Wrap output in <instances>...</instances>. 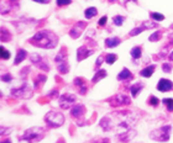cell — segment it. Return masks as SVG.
<instances>
[{
  "label": "cell",
  "instance_id": "5bb4252c",
  "mask_svg": "<svg viewBox=\"0 0 173 143\" xmlns=\"http://www.w3.org/2000/svg\"><path fill=\"white\" fill-rule=\"evenodd\" d=\"M173 89V83L168 79H160L158 84H157V90L161 93L165 91H171Z\"/></svg>",
  "mask_w": 173,
  "mask_h": 143
},
{
  "label": "cell",
  "instance_id": "4dcf8cb0",
  "mask_svg": "<svg viewBox=\"0 0 173 143\" xmlns=\"http://www.w3.org/2000/svg\"><path fill=\"white\" fill-rule=\"evenodd\" d=\"M124 21H125V17L121 16V15H116V16L113 17V22H114V25H116V26H121V25L124 23Z\"/></svg>",
  "mask_w": 173,
  "mask_h": 143
},
{
  "label": "cell",
  "instance_id": "bcb514c9",
  "mask_svg": "<svg viewBox=\"0 0 173 143\" xmlns=\"http://www.w3.org/2000/svg\"><path fill=\"white\" fill-rule=\"evenodd\" d=\"M168 58H170V59H171V61H172V62H173V51H172V52H171V53H170V56H168Z\"/></svg>",
  "mask_w": 173,
  "mask_h": 143
},
{
  "label": "cell",
  "instance_id": "5b68a950",
  "mask_svg": "<svg viewBox=\"0 0 173 143\" xmlns=\"http://www.w3.org/2000/svg\"><path fill=\"white\" fill-rule=\"evenodd\" d=\"M171 126H162L161 128L153 130L150 132V138L157 142H167L170 141V136H171Z\"/></svg>",
  "mask_w": 173,
  "mask_h": 143
},
{
  "label": "cell",
  "instance_id": "3957f363",
  "mask_svg": "<svg viewBox=\"0 0 173 143\" xmlns=\"http://www.w3.org/2000/svg\"><path fill=\"white\" fill-rule=\"evenodd\" d=\"M45 136V128L42 127H31L24 132L19 138V143H35L38 142Z\"/></svg>",
  "mask_w": 173,
  "mask_h": 143
},
{
  "label": "cell",
  "instance_id": "6da1fadb",
  "mask_svg": "<svg viewBox=\"0 0 173 143\" xmlns=\"http://www.w3.org/2000/svg\"><path fill=\"white\" fill-rule=\"evenodd\" d=\"M137 121V119L130 112V111H118L113 112L108 116H104L101 121L99 122L100 127H103L104 131H111L114 128H121L122 132H127L132 130V125Z\"/></svg>",
  "mask_w": 173,
  "mask_h": 143
},
{
  "label": "cell",
  "instance_id": "7402d4cb",
  "mask_svg": "<svg viewBox=\"0 0 173 143\" xmlns=\"http://www.w3.org/2000/svg\"><path fill=\"white\" fill-rule=\"evenodd\" d=\"M106 75H108V73H106V70H105V69H99V70L95 73V75L93 77V79H91V83H93V84H95V83L100 82L101 79H104Z\"/></svg>",
  "mask_w": 173,
  "mask_h": 143
},
{
  "label": "cell",
  "instance_id": "ee69618b",
  "mask_svg": "<svg viewBox=\"0 0 173 143\" xmlns=\"http://www.w3.org/2000/svg\"><path fill=\"white\" fill-rule=\"evenodd\" d=\"M35 2H40V4H48L51 0H33Z\"/></svg>",
  "mask_w": 173,
  "mask_h": 143
},
{
  "label": "cell",
  "instance_id": "b9f144b4",
  "mask_svg": "<svg viewBox=\"0 0 173 143\" xmlns=\"http://www.w3.org/2000/svg\"><path fill=\"white\" fill-rule=\"evenodd\" d=\"M9 2H10V5H11V6L16 7V6H17V4H19V0H9Z\"/></svg>",
  "mask_w": 173,
  "mask_h": 143
},
{
  "label": "cell",
  "instance_id": "83f0119b",
  "mask_svg": "<svg viewBox=\"0 0 173 143\" xmlns=\"http://www.w3.org/2000/svg\"><path fill=\"white\" fill-rule=\"evenodd\" d=\"M150 16H151V19H152L153 21H157V22H161V21L165 20V15H162V14H160V12H151Z\"/></svg>",
  "mask_w": 173,
  "mask_h": 143
},
{
  "label": "cell",
  "instance_id": "f6af8a7d",
  "mask_svg": "<svg viewBox=\"0 0 173 143\" xmlns=\"http://www.w3.org/2000/svg\"><path fill=\"white\" fill-rule=\"evenodd\" d=\"M1 143H11V141H10V138H7V140H2Z\"/></svg>",
  "mask_w": 173,
  "mask_h": 143
},
{
  "label": "cell",
  "instance_id": "4fadbf2b",
  "mask_svg": "<svg viewBox=\"0 0 173 143\" xmlns=\"http://www.w3.org/2000/svg\"><path fill=\"white\" fill-rule=\"evenodd\" d=\"M86 109L84 105H82V104H76L72 109H71V115H72V117H74V119H81V117H83L84 116V114H86Z\"/></svg>",
  "mask_w": 173,
  "mask_h": 143
},
{
  "label": "cell",
  "instance_id": "836d02e7",
  "mask_svg": "<svg viewBox=\"0 0 173 143\" xmlns=\"http://www.w3.org/2000/svg\"><path fill=\"white\" fill-rule=\"evenodd\" d=\"M149 104L151 105V106H153V107H156V106H158V104H160V100L155 96V95H151L150 96V99H149Z\"/></svg>",
  "mask_w": 173,
  "mask_h": 143
},
{
  "label": "cell",
  "instance_id": "e0dca14e",
  "mask_svg": "<svg viewBox=\"0 0 173 143\" xmlns=\"http://www.w3.org/2000/svg\"><path fill=\"white\" fill-rule=\"evenodd\" d=\"M132 78H134V75H132V73H131L127 68H124V69L118 74V80H120V82H124V80L129 82V80H131Z\"/></svg>",
  "mask_w": 173,
  "mask_h": 143
},
{
  "label": "cell",
  "instance_id": "8fae6325",
  "mask_svg": "<svg viewBox=\"0 0 173 143\" xmlns=\"http://www.w3.org/2000/svg\"><path fill=\"white\" fill-rule=\"evenodd\" d=\"M86 22L84 21H78L77 23H74L72 26V28L69 30V36L74 40H77L78 37H81V35L83 33V31L86 30Z\"/></svg>",
  "mask_w": 173,
  "mask_h": 143
},
{
  "label": "cell",
  "instance_id": "2e32d148",
  "mask_svg": "<svg viewBox=\"0 0 173 143\" xmlns=\"http://www.w3.org/2000/svg\"><path fill=\"white\" fill-rule=\"evenodd\" d=\"M135 135H136V132H135V130L132 128V130H130V131H127V132L119 133V135H118V138H119V141H120V142L127 143L134 138V136H135Z\"/></svg>",
  "mask_w": 173,
  "mask_h": 143
},
{
  "label": "cell",
  "instance_id": "4316f807",
  "mask_svg": "<svg viewBox=\"0 0 173 143\" xmlns=\"http://www.w3.org/2000/svg\"><path fill=\"white\" fill-rule=\"evenodd\" d=\"M162 103L165 104V106L167 107V110H168L170 112H172L173 111V99L172 98H166V99L162 100Z\"/></svg>",
  "mask_w": 173,
  "mask_h": 143
},
{
  "label": "cell",
  "instance_id": "74e56055",
  "mask_svg": "<svg viewBox=\"0 0 173 143\" xmlns=\"http://www.w3.org/2000/svg\"><path fill=\"white\" fill-rule=\"evenodd\" d=\"M72 2V0H56V4L58 6H64V5H69Z\"/></svg>",
  "mask_w": 173,
  "mask_h": 143
},
{
  "label": "cell",
  "instance_id": "277c9868",
  "mask_svg": "<svg viewBox=\"0 0 173 143\" xmlns=\"http://www.w3.org/2000/svg\"><path fill=\"white\" fill-rule=\"evenodd\" d=\"M64 115L58 112V111H50L45 115V122L47 124V126L57 128L61 127L64 124Z\"/></svg>",
  "mask_w": 173,
  "mask_h": 143
},
{
  "label": "cell",
  "instance_id": "7c38bea8",
  "mask_svg": "<svg viewBox=\"0 0 173 143\" xmlns=\"http://www.w3.org/2000/svg\"><path fill=\"white\" fill-rule=\"evenodd\" d=\"M94 53V49H90L86 47V44L84 46H81L78 49H77V61L78 62H82L83 59H86V57L91 56Z\"/></svg>",
  "mask_w": 173,
  "mask_h": 143
},
{
  "label": "cell",
  "instance_id": "cb8c5ba5",
  "mask_svg": "<svg viewBox=\"0 0 173 143\" xmlns=\"http://www.w3.org/2000/svg\"><path fill=\"white\" fill-rule=\"evenodd\" d=\"M130 54H131V57H132L134 59H140L141 56H142V49H141V47H140V46L134 47V48L131 49Z\"/></svg>",
  "mask_w": 173,
  "mask_h": 143
},
{
  "label": "cell",
  "instance_id": "7bdbcfd3",
  "mask_svg": "<svg viewBox=\"0 0 173 143\" xmlns=\"http://www.w3.org/2000/svg\"><path fill=\"white\" fill-rule=\"evenodd\" d=\"M93 143H109V140L108 138H103V140H96L95 142Z\"/></svg>",
  "mask_w": 173,
  "mask_h": 143
},
{
  "label": "cell",
  "instance_id": "e575fe53",
  "mask_svg": "<svg viewBox=\"0 0 173 143\" xmlns=\"http://www.w3.org/2000/svg\"><path fill=\"white\" fill-rule=\"evenodd\" d=\"M142 26L147 30V28H153V27H156V26H157V23H156V22H151V21H146V22H144V23H142Z\"/></svg>",
  "mask_w": 173,
  "mask_h": 143
},
{
  "label": "cell",
  "instance_id": "ab89813d",
  "mask_svg": "<svg viewBox=\"0 0 173 143\" xmlns=\"http://www.w3.org/2000/svg\"><path fill=\"white\" fill-rule=\"evenodd\" d=\"M103 62H105V59H104V56H100V57L98 58V61L95 62V65H96V67H100V64H101Z\"/></svg>",
  "mask_w": 173,
  "mask_h": 143
},
{
  "label": "cell",
  "instance_id": "52a82bcc",
  "mask_svg": "<svg viewBox=\"0 0 173 143\" xmlns=\"http://www.w3.org/2000/svg\"><path fill=\"white\" fill-rule=\"evenodd\" d=\"M11 95L17 99H27L32 96V89L27 83H22L20 88H12L11 89Z\"/></svg>",
  "mask_w": 173,
  "mask_h": 143
},
{
  "label": "cell",
  "instance_id": "44dd1931",
  "mask_svg": "<svg viewBox=\"0 0 173 143\" xmlns=\"http://www.w3.org/2000/svg\"><path fill=\"white\" fill-rule=\"evenodd\" d=\"M155 69H156V65H155V64L149 65V67L144 68V69L140 72V75L144 77V78H151L152 74H153V72H155Z\"/></svg>",
  "mask_w": 173,
  "mask_h": 143
},
{
  "label": "cell",
  "instance_id": "d6986e66",
  "mask_svg": "<svg viewBox=\"0 0 173 143\" xmlns=\"http://www.w3.org/2000/svg\"><path fill=\"white\" fill-rule=\"evenodd\" d=\"M27 57V52L22 48H19L17 49V53H16V57H15V61H14V64H20L21 62H24V59H26Z\"/></svg>",
  "mask_w": 173,
  "mask_h": 143
},
{
  "label": "cell",
  "instance_id": "9c48e42d",
  "mask_svg": "<svg viewBox=\"0 0 173 143\" xmlns=\"http://www.w3.org/2000/svg\"><path fill=\"white\" fill-rule=\"evenodd\" d=\"M76 103H77V96L71 93H66L61 95L58 100V104L62 109H72L76 105Z\"/></svg>",
  "mask_w": 173,
  "mask_h": 143
},
{
  "label": "cell",
  "instance_id": "60d3db41",
  "mask_svg": "<svg viewBox=\"0 0 173 143\" xmlns=\"http://www.w3.org/2000/svg\"><path fill=\"white\" fill-rule=\"evenodd\" d=\"M106 20H108V17H106V16H103V17L99 20V26H104V25L106 23Z\"/></svg>",
  "mask_w": 173,
  "mask_h": 143
},
{
  "label": "cell",
  "instance_id": "ffe728a7",
  "mask_svg": "<svg viewBox=\"0 0 173 143\" xmlns=\"http://www.w3.org/2000/svg\"><path fill=\"white\" fill-rule=\"evenodd\" d=\"M120 43H121V40L119 37H110V38L105 40V47H108V48H114V47L119 46Z\"/></svg>",
  "mask_w": 173,
  "mask_h": 143
},
{
  "label": "cell",
  "instance_id": "c3c4849f",
  "mask_svg": "<svg viewBox=\"0 0 173 143\" xmlns=\"http://www.w3.org/2000/svg\"><path fill=\"white\" fill-rule=\"evenodd\" d=\"M171 27H172V28H173V25H172V26H171Z\"/></svg>",
  "mask_w": 173,
  "mask_h": 143
},
{
  "label": "cell",
  "instance_id": "ac0fdd59",
  "mask_svg": "<svg viewBox=\"0 0 173 143\" xmlns=\"http://www.w3.org/2000/svg\"><path fill=\"white\" fill-rule=\"evenodd\" d=\"M144 86H145V85H144V83H141V82H139V83L134 84V85L130 88V91H131L132 98H137V96H139V94L142 91Z\"/></svg>",
  "mask_w": 173,
  "mask_h": 143
},
{
  "label": "cell",
  "instance_id": "1f68e13d",
  "mask_svg": "<svg viewBox=\"0 0 173 143\" xmlns=\"http://www.w3.org/2000/svg\"><path fill=\"white\" fill-rule=\"evenodd\" d=\"M11 40V33L10 32H6V30L2 27L1 28V41L2 42H7Z\"/></svg>",
  "mask_w": 173,
  "mask_h": 143
},
{
  "label": "cell",
  "instance_id": "8d00e7d4",
  "mask_svg": "<svg viewBox=\"0 0 173 143\" xmlns=\"http://www.w3.org/2000/svg\"><path fill=\"white\" fill-rule=\"evenodd\" d=\"M162 69H163V72H166V73H171V70H172V64H171V63H163Z\"/></svg>",
  "mask_w": 173,
  "mask_h": 143
},
{
  "label": "cell",
  "instance_id": "484cf974",
  "mask_svg": "<svg viewBox=\"0 0 173 143\" xmlns=\"http://www.w3.org/2000/svg\"><path fill=\"white\" fill-rule=\"evenodd\" d=\"M161 38H162V32H161L160 30H157L156 32H153V33L150 36L149 41H150V42H157V41H160Z\"/></svg>",
  "mask_w": 173,
  "mask_h": 143
},
{
  "label": "cell",
  "instance_id": "8992f818",
  "mask_svg": "<svg viewBox=\"0 0 173 143\" xmlns=\"http://www.w3.org/2000/svg\"><path fill=\"white\" fill-rule=\"evenodd\" d=\"M55 62L57 64V68H58V72L61 74H67L69 72V65H68V62H67V53H66V48H62L58 54L56 56L55 58Z\"/></svg>",
  "mask_w": 173,
  "mask_h": 143
},
{
  "label": "cell",
  "instance_id": "7dc6e473",
  "mask_svg": "<svg viewBox=\"0 0 173 143\" xmlns=\"http://www.w3.org/2000/svg\"><path fill=\"white\" fill-rule=\"evenodd\" d=\"M115 1H118V0H109V2H115Z\"/></svg>",
  "mask_w": 173,
  "mask_h": 143
},
{
  "label": "cell",
  "instance_id": "ba28073f",
  "mask_svg": "<svg viewBox=\"0 0 173 143\" xmlns=\"http://www.w3.org/2000/svg\"><path fill=\"white\" fill-rule=\"evenodd\" d=\"M108 103L111 107H120V106H126V105H130L131 104V100L127 95H124V94H118L110 99H108Z\"/></svg>",
  "mask_w": 173,
  "mask_h": 143
},
{
  "label": "cell",
  "instance_id": "f1b7e54d",
  "mask_svg": "<svg viewBox=\"0 0 173 143\" xmlns=\"http://www.w3.org/2000/svg\"><path fill=\"white\" fill-rule=\"evenodd\" d=\"M10 57H11V53L7 49H5L4 47H1L0 48V58L2 61H6V59H10Z\"/></svg>",
  "mask_w": 173,
  "mask_h": 143
},
{
  "label": "cell",
  "instance_id": "d6a6232c",
  "mask_svg": "<svg viewBox=\"0 0 173 143\" xmlns=\"http://www.w3.org/2000/svg\"><path fill=\"white\" fill-rule=\"evenodd\" d=\"M146 28L144 27V26H141V27H136V28H134V30H131L130 31V33H129V36H137V35H140L141 32H144Z\"/></svg>",
  "mask_w": 173,
  "mask_h": 143
},
{
  "label": "cell",
  "instance_id": "d590c367",
  "mask_svg": "<svg viewBox=\"0 0 173 143\" xmlns=\"http://www.w3.org/2000/svg\"><path fill=\"white\" fill-rule=\"evenodd\" d=\"M1 80H2V82H5V83H6V82H7V83H10V82L12 80V77H11V74H10V73H6V74H2V75H1Z\"/></svg>",
  "mask_w": 173,
  "mask_h": 143
},
{
  "label": "cell",
  "instance_id": "9a60e30c",
  "mask_svg": "<svg viewBox=\"0 0 173 143\" xmlns=\"http://www.w3.org/2000/svg\"><path fill=\"white\" fill-rule=\"evenodd\" d=\"M74 85L77 86L78 93H79L81 95H86V91H88V86H86V80H84L83 78H81V77L74 78Z\"/></svg>",
  "mask_w": 173,
  "mask_h": 143
},
{
  "label": "cell",
  "instance_id": "f35d334b",
  "mask_svg": "<svg viewBox=\"0 0 173 143\" xmlns=\"http://www.w3.org/2000/svg\"><path fill=\"white\" fill-rule=\"evenodd\" d=\"M57 96H58V89H55V90H52V91L48 94V98H55V99H57Z\"/></svg>",
  "mask_w": 173,
  "mask_h": 143
},
{
  "label": "cell",
  "instance_id": "f546056e",
  "mask_svg": "<svg viewBox=\"0 0 173 143\" xmlns=\"http://www.w3.org/2000/svg\"><path fill=\"white\" fill-rule=\"evenodd\" d=\"M116 59H118V56L114 54V53H108V54L105 56V62H106L108 64H114Z\"/></svg>",
  "mask_w": 173,
  "mask_h": 143
},
{
  "label": "cell",
  "instance_id": "30bf717a",
  "mask_svg": "<svg viewBox=\"0 0 173 143\" xmlns=\"http://www.w3.org/2000/svg\"><path fill=\"white\" fill-rule=\"evenodd\" d=\"M30 61L36 65L40 69H42L43 72H50V64L47 62V59H45L42 56L37 54V53H31L30 54Z\"/></svg>",
  "mask_w": 173,
  "mask_h": 143
},
{
  "label": "cell",
  "instance_id": "603a6c76",
  "mask_svg": "<svg viewBox=\"0 0 173 143\" xmlns=\"http://www.w3.org/2000/svg\"><path fill=\"white\" fill-rule=\"evenodd\" d=\"M46 80H47V77H46V75L38 74V75L36 77V79H35V89H36V90L40 89V88L46 83Z\"/></svg>",
  "mask_w": 173,
  "mask_h": 143
},
{
  "label": "cell",
  "instance_id": "d4e9b609",
  "mask_svg": "<svg viewBox=\"0 0 173 143\" xmlns=\"http://www.w3.org/2000/svg\"><path fill=\"white\" fill-rule=\"evenodd\" d=\"M98 14V9L96 7H88L86 11H84V16H86V19H91V17H94L95 15Z\"/></svg>",
  "mask_w": 173,
  "mask_h": 143
},
{
  "label": "cell",
  "instance_id": "7a4b0ae2",
  "mask_svg": "<svg viewBox=\"0 0 173 143\" xmlns=\"http://www.w3.org/2000/svg\"><path fill=\"white\" fill-rule=\"evenodd\" d=\"M29 42L31 44H33L35 47H38V48L52 49V48L57 47L58 37H57V35L55 32H52L50 30H41V31L36 32L29 40Z\"/></svg>",
  "mask_w": 173,
  "mask_h": 143
}]
</instances>
